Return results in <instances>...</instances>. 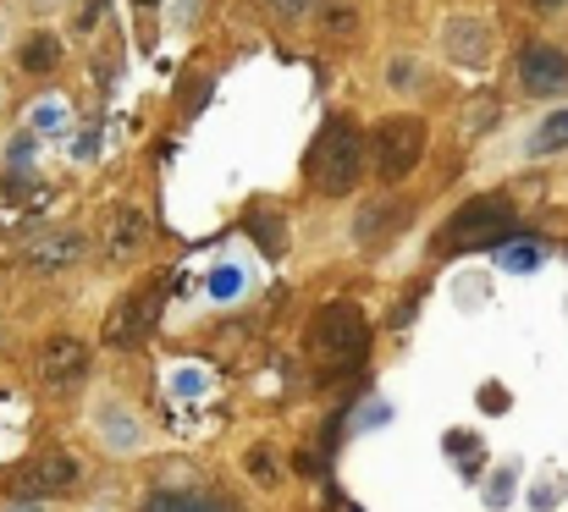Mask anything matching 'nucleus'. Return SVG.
<instances>
[{
    "label": "nucleus",
    "instance_id": "nucleus-5",
    "mask_svg": "<svg viewBox=\"0 0 568 512\" xmlns=\"http://www.w3.org/2000/svg\"><path fill=\"white\" fill-rule=\"evenodd\" d=\"M77 485V458H66V452H39V458H28L17 474H12V496H28V501H39V496H55V490H72Z\"/></svg>",
    "mask_w": 568,
    "mask_h": 512
},
{
    "label": "nucleus",
    "instance_id": "nucleus-17",
    "mask_svg": "<svg viewBox=\"0 0 568 512\" xmlns=\"http://www.w3.org/2000/svg\"><path fill=\"white\" fill-rule=\"evenodd\" d=\"M320 28H326L332 39H337V34H354V7H348V0H332L326 17H320Z\"/></svg>",
    "mask_w": 568,
    "mask_h": 512
},
{
    "label": "nucleus",
    "instance_id": "nucleus-4",
    "mask_svg": "<svg viewBox=\"0 0 568 512\" xmlns=\"http://www.w3.org/2000/svg\"><path fill=\"white\" fill-rule=\"evenodd\" d=\"M425 154V122L420 116H386L375 127V177L381 183H403Z\"/></svg>",
    "mask_w": 568,
    "mask_h": 512
},
{
    "label": "nucleus",
    "instance_id": "nucleus-3",
    "mask_svg": "<svg viewBox=\"0 0 568 512\" xmlns=\"http://www.w3.org/2000/svg\"><path fill=\"white\" fill-rule=\"evenodd\" d=\"M508 232H514V204H508V199H474V204H464V210L442 226L436 248H442V253H464V248L497 242V237H508Z\"/></svg>",
    "mask_w": 568,
    "mask_h": 512
},
{
    "label": "nucleus",
    "instance_id": "nucleus-23",
    "mask_svg": "<svg viewBox=\"0 0 568 512\" xmlns=\"http://www.w3.org/2000/svg\"><path fill=\"white\" fill-rule=\"evenodd\" d=\"M535 7H541V12H552V7H563V0H535Z\"/></svg>",
    "mask_w": 568,
    "mask_h": 512
},
{
    "label": "nucleus",
    "instance_id": "nucleus-15",
    "mask_svg": "<svg viewBox=\"0 0 568 512\" xmlns=\"http://www.w3.org/2000/svg\"><path fill=\"white\" fill-rule=\"evenodd\" d=\"M557 149H568V111L541 122V133L530 138V154H557Z\"/></svg>",
    "mask_w": 568,
    "mask_h": 512
},
{
    "label": "nucleus",
    "instance_id": "nucleus-13",
    "mask_svg": "<svg viewBox=\"0 0 568 512\" xmlns=\"http://www.w3.org/2000/svg\"><path fill=\"white\" fill-rule=\"evenodd\" d=\"M138 242H144V215L138 210H116L111 237H106V253H111V260H127V253H138Z\"/></svg>",
    "mask_w": 568,
    "mask_h": 512
},
{
    "label": "nucleus",
    "instance_id": "nucleus-22",
    "mask_svg": "<svg viewBox=\"0 0 568 512\" xmlns=\"http://www.w3.org/2000/svg\"><path fill=\"white\" fill-rule=\"evenodd\" d=\"M7 512H45V507H39V501H28V496H17V501H12Z\"/></svg>",
    "mask_w": 568,
    "mask_h": 512
},
{
    "label": "nucleus",
    "instance_id": "nucleus-19",
    "mask_svg": "<svg viewBox=\"0 0 568 512\" xmlns=\"http://www.w3.org/2000/svg\"><path fill=\"white\" fill-rule=\"evenodd\" d=\"M55 122H61V105H39L34 111V127H55Z\"/></svg>",
    "mask_w": 568,
    "mask_h": 512
},
{
    "label": "nucleus",
    "instance_id": "nucleus-21",
    "mask_svg": "<svg viewBox=\"0 0 568 512\" xmlns=\"http://www.w3.org/2000/svg\"><path fill=\"white\" fill-rule=\"evenodd\" d=\"M508 265L519 271V265H535V248H508Z\"/></svg>",
    "mask_w": 568,
    "mask_h": 512
},
{
    "label": "nucleus",
    "instance_id": "nucleus-8",
    "mask_svg": "<svg viewBox=\"0 0 568 512\" xmlns=\"http://www.w3.org/2000/svg\"><path fill=\"white\" fill-rule=\"evenodd\" d=\"M519 83H524V95H563L568 89V55L557 45H524Z\"/></svg>",
    "mask_w": 568,
    "mask_h": 512
},
{
    "label": "nucleus",
    "instance_id": "nucleus-12",
    "mask_svg": "<svg viewBox=\"0 0 568 512\" xmlns=\"http://www.w3.org/2000/svg\"><path fill=\"white\" fill-rule=\"evenodd\" d=\"M403 221H409V204H403V199H392V204H370V210L359 215V242H381V232L392 237Z\"/></svg>",
    "mask_w": 568,
    "mask_h": 512
},
{
    "label": "nucleus",
    "instance_id": "nucleus-9",
    "mask_svg": "<svg viewBox=\"0 0 568 512\" xmlns=\"http://www.w3.org/2000/svg\"><path fill=\"white\" fill-rule=\"evenodd\" d=\"M89 375V348L77 336H50L39 353V380L45 386H77Z\"/></svg>",
    "mask_w": 568,
    "mask_h": 512
},
{
    "label": "nucleus",
    "instance_id": "nucleus-20",
    "mask_svg": "<svg viewBox=\"0 0 568 512\" xmlns=\"http://www.w3.org/2000/svg\"><path fill=\"white\" fill-rule=\"evenodd\" d=\"M249 474H260V479H271L276 469H271V458H266V452H249Z\"/></svg>",
    "mask_w": 568,
    "mask_h": 512
},
{
    "label": "nucleus",
    "instance_id": "nucleus-6",
    "mask_svg": "<svg viewBox=\"0 0 568 512\" xmlns=\"http://www.w3.org/2000/svg\"><path fill=\"white\" fill-rule=\"evenodd\" d=\"M84 232H72V226H55V232H39L28 248H23V260H28V271H39V276H55V271H72L77 260H84Z\"/></svg>",
    "mask_w": 568,
    "mask_h": 512
},
{
    "label": "nucleus",
    "instance_id": "nucleus-7",
    "mask_svg": "<svg viewBox=\"0 0 568 512\" xmlns=\"http://www.w3.org/2000/svg\"><path fill=\"white\" fill-rule=\"evenodd\" d=\"M155 309H160V287H138L133 298H122L106 320V341L111 348H133V341H144V330L155 325Z\"/></svg>",
    "mask_w": 568,
    "mask_h": 512
},
{
    "label": "nucleus",
    "instance_id": "nucleus-14",
    "mask_svg": "<svg viewBox=\"0 0 568 512\" xmlns=\"http://www.w3.org/2000/svg\"><path fill=\"white\" fill-rule=\"evenodd\" d=\"M17 61H23L28 72H50V66L61 61V39H55V34H34V39H23Z\"/></svg>",
    "mask_w": 568,
    "mask_h": 512
},
{
    "label": "nucleus",
    "instance_id": "nucleus-24",
    "mask_svg": "<svg viewBox=\"0 0 568 512\" xmlns=\"http://www.w3.org/2000/svg\"><path fill=\"white\" fill-rule=\"evenodd\" d=\"M138 7H155V0H138Z\"/></svg>",
    "mask_w": 568,
    "mask_h": 512
},
{
    "label": "nucleus",
    "instance_id": "nucleus-10",
    "mask_svg": "<svg viewBox=\"0 0 568 512\" xmlns=\"http://www.w3.org/2000/svg\"><path fill=\"white\" fill-rule=\"evenodd\" d=\"M442 50L458 61V66H485L492 61V28L474 23V17H453L442 28Z\"/></svg>",
    "mask_w": 568,
    "mask_h": 512
},
{
    "label": "nucleus",
    "instance_id": "nucleus-2",
    "mask_svg": "<svg viewBox=\"0 0 568 512\" xmlns=\"http://www.w3.org/2000/svg\"><path fill=\"white\" fill-rule=\"evenodd\" d=\"M359 177H365V138L348 116H337L320 127V138L309 149V183L320 193H354Z\"/></svg>",
    "mask_w": 568,
    "mask_h": 512
},
{
    "label": "nucleus",
    "instance_id": "nucleus-18",
    "mask_svg": "<svg viewBox=\"0 0 568 512\" xmlns=\"http://www.w3.org/2000/svg\"><path fill=\"white\" fill-rule=\"evenodd\" d=\"M266 7H271L276 17H304V12H309V0H266Z\"/></svg>",
    "mask_w": 568,
    "mask_h": 512
},
{
    "label": "nucleus",
    "instance_id": "nucleus-16",
    "mask_svg": "<svg viewBox=\"0 0 568 512\" xmlns=\"http://www.w3.org/2000/svg\"><path fill=\"white\" fill-rule=\"evenodd\" d=\"M100 430H106L111 452H133V447H138V424H133V419H116V413H106V419H100Z\"/></svg>",
    "mask_w": 568,
    "mask_h": 512
},
{
    "label": "nucleus",
    "instance_id": "nucleus-1",
    "mask_svg": "<svg viewBox=\"0 0 568 512\" xmlns=\"http://www.w3.org/2000/svg\"><path fill=\"white\" fill-rule=\"evenodd\" d=\"M370 353V325L354 303H326L309 320V359L337 375V370H359Z\"/></svg>",
    "mask_w": 568,
    "mask_h": 512
},
{
    "label": "nucleus",
    "instance_id": "nucleus-11",
    "mask_svg": "<svg viewBox=\"0 0 568 512\" xmlns=\"http://www.w3.org/2000/svg\"><path fill=\"white\" fill-rule=\"evenodd\" d=\"M144 512H232V507L205 496V490H155Z\"/></svg>",
    "mask_w": 568,
    "mask_h": 512
}]
</instances>
